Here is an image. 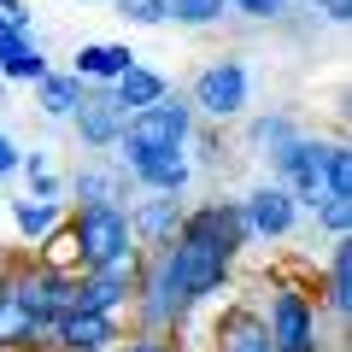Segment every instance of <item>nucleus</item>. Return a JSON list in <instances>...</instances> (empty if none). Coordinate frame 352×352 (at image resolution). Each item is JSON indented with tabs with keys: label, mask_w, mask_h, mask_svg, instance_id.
Segmentation results:
<instances>
[{
	"label": "nucleus",
	"mask_w": 352,
	"mask_h": 352,
	"mask_svg": "<svg viewBox=\"0 0 352 352\" xmlns=\"http://www.w3.org/2000/svg\"><path fill=\"white\" fill-rule=\"evenodd\" d=\"M247 247H252V235H247V217H241V200H223V194H217V200L188 206L176 241L164 247V252H170L176 282H182V300H188V305L217 300V294L229 288L235 258Z\"/></svg>",
	"instance_id": "obj_1"
},
{
	"label": "nucleus",
	"mask_w": 352,
	"mask_h": 352,
	"mask_svg": "<svg viewBox=\"0 0 352 352\" xmlns=\"http://www.w3.org/2000/svg\"><path fill=\"white\" fill-rule=\"evenodd\" d=\"M129 305H135V329H141V335H182V323L194 317V305L182 300V282H176L170 252H164V247L141 258V276H135Z\"/></svg>",
	"instance_id": "obj_2"
},
{
	"label": "nucleus",
	"mask_w": 352,
	"mask_h": 352,
	"mask_svg": "<svg viewBox=\"0 0 352 352\" xmlns=\"http://www.w3.org/2000/svg\"><path fill=\"white\" fill-rule=\"evenodd\" d=\"M65 229H71V241H76V276H82V270H100V264H112L118 252L135 247V241H129V212L124 206H71Z\"/></svg>",
	"instance_id": "obj_3"
},
{
	"label": "nucleus",
	"mask_w": 352,
	"mask_h": 352,
	"mask_svg": "<svg viewBox=\"0 0 352 352\" xmlns=\"http://www.w3.org/2000/svg\"><path fill=\"white\" fill-rule=\"evenodd\" d=\"M247 94H252L247 65H241L235 53H223V59L200 65V76L188 82V94H182V100H188V112L206 118V124H229V118L247 112Z\"/></svg>",
	"instance_id": "obj_4"
},
{
	"label": "nucleus",
	"mask_w": 352,
	"mask_h": 352,
	"mask_svg": "<svg viewBox=\"0 0 352 352\" xmlns=\"http://www.w3.org/2000/svg\"><path fill=\"white\" fill-rule=\"evenodd\" d=\"M264 329H270V346L276 352H305L323 340V323H317V300L311 288H300V282H276L270 288V311H258Z\"/></svg>",
	"instance_id": "obj_5"
},
{
	"label": "nucleus",
	"mask_w": 352,
	"mask_h": 352,
	"mask_svg": "<svg viewBox=\"0 0 352 352\" xmlns=\"http://www.w3.org/2000/svg\"><path fill=\"white\" fill-rule=\"evenodd\" d=\"M323 153H329V141H311V135H294L288 147L270 153V170H276L270 182L288 188L294 206H305V212H311L317 194H323Z\"/></svg>",
	"instance_id": "obj_6"
},
{
	"label": "nucleus",
	"mask_w": 352,
	"mask_h": 352,
	"mask_svg": "<svg viewBox=\"0 0 352 352\" xmlns=\"http://www.w3.org/2000/svg\"><path fill=\"white\" fill-rule=\"evenodd\" d=\"M124 212H129V241H135L141 252H159V247L176 241V229L188 217V200H182V194H141Z\"/></svg>",
	"instance_id": "obj_7"
},
{
	"label": "nucleus",
	"mask_w": 352,
	"mask_h": 352,
	"mask_svg": "<svg viewBox=\"0 0 352 352\" xmlns=\"http://www.w3.org/2000/svg\"><path fill=\"white\" fill-rule=\"evenodd\" d=\"M71 124H76V141H82L88 153H118L129 112L112 100V88H88V94H82V106L71 112Z\"/></svg>",
	"instance_id": "obj_8"
},
{
	"label": "nucleus",
	"mask_w": 352,
	"mask_h": 352,
	"mask_svg": "<svg viewBox=\"0 0 352 352\" xmlns=\"http://www.w3.org/2000/svg\"><path fill=\"white\" fill-rule=\"evenodd\" d=\"M118 340H124V323L94 311H65L47 329V352H118Z\"/></svg>",
	"instance_id": "obj_9"
},
{
	"label": "nucleus",
	"mask_w": 352,
	"mask_h": 352,
	"mask_svg": "<svg viewBox=\"0 0 352 352\" xmlns=\"http://www.w3.org/2000/svg\"><path fill=\"white\" fill-rule=\"evenodd\" d=\"M241 217H247V235L252 241H282V235H294V223H300V206H294L288 188L258 182V188L241 200Z\"/></svg>",
	"instance_id": "obj_10"
},
{
	"label": "nucleus",
	"mask_w": 352,
	"mask_h": 352,
	"mask_svg": "<svg viewBox=\"0 0 352 352\" xmlns=\"http://www.w3.org/2000/svg\"><path fill=\"white\" fill-rule=\"evenodd\" d=\"M129 65H141V53L129 47V41H82V47L71 53V76L88 82V88H112Z\"/></svg>",
	"instance_id": "obj_11"
},
{
	"label": "nucleus",
	"mask_w": 352,
	"mask_h": 352,
	"mask_svg": "<svg viewBox=\"0 0 352 352\" xmlns=\"http://www.w3.org/2000/svg\"><path fill=\"white\" fill-rule=\"evenodd\" d=\"M212 352H276V346H270V329L252 305H229L212 329Z\"/></svg>",
	"instance_id": "obj_12"
},
{
	"label": "nucleus",
	"mask_w": 352,
	"mask_h": 352,
	"mask_svg": "<svg viewBox=\"0 0 352 352\" xmlns=\"http://www.w3.org/2000/svg\"><path fill=\"white\" fill-rule=\"evenodd\" d=\"M317 311H329L335 323H346V317H352V235H340L335 247H329V264H323V300H317Z\"/></svg>",
	"instance_id": "obj_13"
},
{
	"label": "nucleus",
	"mask_w": 352,
	"mask_h": 352,
	"mask_svg": "<svg viewBox=\"0 0 352 352\" xmlns=\"http://www.w3.org/2000/svg\"><path fill=\"white\" fill-rule=\"evenodd\" d=\"M71 194H76V206H124L129 176L118 170L112 159H88L82 170L71 176Z\"/></svg>",
	"instance_id": "obj_14"
},
{
	"label": "nucleus",
	"mask_w": 352,
	"mask_h": 352,
	"mask_svg": "<svg viewBox=\"0 0 352 352\" xmlns=\"http://www.w3.org/2000/svg\"><path fill=\"white\" fill-rule=\"evenodd\" d=\"M164 94H170V82H164V71H153V65H129V71L112 82V100L124 106L129 118L147 112V106H159Z\"/></svg>",
	"instance_id": "obj_15"
},
{
	"label": "nucleus",
	"mask_w": 352,
	"mask_h": 352,
	"mask_svg": "<svg viewBox=\"0 0 352 352\" xmlns=\"http://www.w3.org/2000/svg\"><path fill=\"white\" fill-rule=\"evenodd\" d=\"M65 217H71V206H65V200H30V194H24V200H12V229L24 241H36V247L53 235V229H65Z\"/></svg>",
	"instance_id": "obj_16"
},
{
	"label": "nucleus",
	"mask_w": 352,
	"mask_h": 352,
	"mask_svg": "<svg viewBox=\"0 0 352 352\" xmlns=\"http://www.w3.org/2000/svg\"><path fill=\"white\" fill-rule=\"evenodd\" d=\"M82 94H88V82H76L71 71H47L36 82V106H41V118H71L76 106H82Z\"/></svg>",
	"instance_id": "obj_17"
},
{
	"label": "nucleus",
	"mask_w": 352,
	"mask_h": 352,
	"mask_svg": "<svg viewBox=\"0 0 352 352\" xmlns=\"http://www.w3.org/2000/svg\"><path fill=\"white\" fill-rule=\"evenodd\" d=\"M182 24V30H212V24H223L229 18V6L223 0H164V24Z\"/></svg>",
	"instance_id": "obj_18"
},
{
	"label": "nucleus",
	"mask_w": 352,
	"mask_h": 352,
	"mask_svg": "<svg viewBox=\"0 0 352 352\" xmlns=\"http://www.w3.org/2000/svg\"><path fill=\"white\" fill-rule=\"evenodd\" d=\"M311 217H317V229H323L329 241H340V235H352V194H317V206H311Z\"/></svg>",
	"instance_id": "obj_19"
},
{
	"label": "nucleus",
	"mask_w": 352,
	"mask_h": 352,
	"mask_svg": "<svg viewBox=\"0 0 352 352\" xmlns=\"http://www.w3.org/2000/svg\"><path fill=\"white\" fill-rule=\"evenodd\" d=\"M18 170H24L30 176V200H59V194H65V182H59V176H53V164H47V153H24V159H18Z\"/></svg>",
	"instance_id": "obj_20"
},
{
	"label": "nucleus",
	"mask_w": 352,
	"mask_h": 352,
	"mask_svg": "<svg viewBox=\"0 0 352 352\" xmlns=\"http://www.w3.org/2000/svg\"><path fill=\"white\" fill-rule=\"evenodd\" d=\"M294 135H300V129H294L282 112H264L258 124H252V147H270V153H276V147H288Z\"/></svg>",
	"instance_id": "obj_21"
},
{
	"label": "nucleus",
	"mask_w": 352,
	"mask_h": 352,
	"mask_svg": "<svg viewBox=\"0 0 352 352\" xmlns=\"http://www.w3.org/2000/svg\"><path fill=\"white\" fill-rule=\"evenodd\" d=\"M112 12L135 30H153V24H164V0H112Z\"/></svg>",
	"instance_id": "obj_22"
},
{
	"label": "nucleus",
	"mask_w": 352,
	"mask_h": 352,
	"mask_svg": "<svg viewBox=\"0 0 352 352\" xmlns=\"http://www.w3.org/2000/svg\"><path fill=\"white\" fill-rule=\"evenodd\" d=\"M223 6L241 12V18H258V24H276V18H288L294 0H223Z\"/></svg>",
	"instance_id": "obj_23"
},
{
	"label": "nucleus",
	"mask_w": 352,
	"mask_h": 352,
	"mask_svg": "<svg viewBox=\"0 0 352 352\" xmlns=\"http://www.w3.org/2000/svg\"><path fill=\"white\" fill-rule=\"evenodd\" d=\"M118 352H182V340H176V335H141V329H135V335L118 340Z\"/></svg>",
	"instance_id": "obj_24"
},
{
	"label": "nucleus",
	"mask_w": 352,
	"mask_h": 352,
	"mask_svg": "<svg viewBox=\"0 0 352 352\" xmlns=\"http://www.w3.org/2000/svg\"><path fill=\"white\" fill-rule=\"evenodd\" d=\"M305 6H317L329 24H346V18H352V0H305Z\"/></svg>",
	"instance_id": "obj_25"
},
{
	"label": "nucleus",
	"mask_w": 352,
	"mask_h": 352,
	"mask_svg": "<svg viewBox=\"0 0 352 352\" xmlns=\"http://www.w3.org/2000/svg\"><path fill=\"white\" fill-rule=\"evenodd\" d=\"M18 159H24V153H18V141L0 129V176H12V170H18Z\"/></svg>",
	"instance_id": "obj_26"
},
{
	"label": "nucleus",
	"mask_w": 352,
	"mask_h": 352,
	"mask_svg": "<svg viewBox=\"0 0 352 352\" xmlns=\"http://www.w3.org/2000/svg\"><path fill=\"white\" fill-rule=\"evenodd\" d=\"M305 352H340V346H329V340H317V346H305Z\"/></svg>",
	"instance_id": "obj_27"
},
{
	"label": "nucleus",
	"mask_w": 352,
	"mask_h": 352,
	"mask_svg": "<svg viewBox=\"0 0 352 352\" xmlns=\"http://www.w3.org/2000/svg\"><path fill=\"white\" fill-rule=\"evenodd\" d=\"M100 6H112V0H100Z\"/></svg>",
	"instance_id": "obj_28"
},
{
	"label": "nucleus",
	"mask_w": 352,
	"mask_h": 352,
	"mask_svg": "<svg viewBox=\"0 0 352 352\" xmlns=\"http://www.w3.org/2000/svg\"><path fill=\"white\" fill-rule=\"evenodd\" d=\"M0 352H6V346H0Z\"/></svg>",
	"instance_id": "obj_29"
}]
</instances>
